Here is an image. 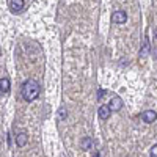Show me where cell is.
I'll list each match as a JSON object with an SVG mask.
<instances>
[{
    "instance_id": "obj_7",
    "label": "cell",
    "mask_w": 157,
    "mask_h": 157,
    "mask_svg": "<svg viewBox=\"0 0 157 157\" xmlns=\"http://www.w3.org/2000/svg\"><path fill=\"white\" fill-rule=\"evenodd\" d=\"M98 115H99L101 120H109L110 115H112V110H110L109 105H101L99 110H98Z\"/></svg>"
},
{
    "instance_id": "obj_2",
    "label": "cell",
    "mask_w": 157,
    "mask_h": 157,
    "mask_svg": "<svg viewBox=\"0 0 157 157\" xmlns=\"http://www.w3.org/2000/svg\"><path fill=\"white\" fill-rule=\"evenodd\" d=\"M112 22L113 24H126L127 22V13L123 10H116L112 14Z\"/></svg>"
},
{
    "instance_id": "obj_14",
    "label": "cell",
    "mask_w": 157,
    "mask_h": 157,
    "mask_svg": "<svg viewBox=\"0 0 157 157\" xmlns=\"http://www.w3.org/2000/svg\"><path fill=\"white\" fill-rule=\"evenodd\" d=\"M94 157H101V155H99V152H96V155H94Z\"/></svg>"
},
{
    "instance_id": "obj_10",
    "label": "cell",
    "mask_w": 157,
    "mask_h": 157,
    "mask_svg": "<svg viewBox=\"0 0 157 157\" xmlns=\"http://www.w3.org/2000/svg\"><path fill=\"white\" fill-rule=\"evenodd\" d=\"M91 145H93V140H91V138H83V140L80 141L82 149H90V148H91Z\"/></svg>"
},
{
    "instance_id": "obj_4",
    "label": "cell",
    "mask_w": 157,
    "mask_h": 157,
    "mask_svg": "<svg viewBox=\"0 0 157 157\" xmlns=\"http://www.w3.org/2000/svg\"><path fill=\"white\" fill-rule=\"evenodd\" d=\"M24 6H25V2L24 0H10V10H11V13H21L22 10H24Z\"/></svg>"
},
{
    "instance_id": "obj_11",
    "label": "cell",
    "mask_w": 157,
    "mask_h": 157,
    "mask_svg": "<svg viewBox=\"0 0 157 157\" xmlns=\"http://www.w3.org/2000/svg\"><path fill=\"white\" fill-rule=\"evenodd\" d=\"M149 154H151V157H157V145L151 146V149H149Z\"/></svg>"
},
{
    "instance_id": "obj_8",
    "label": "cell",
    "mask_w": 157,
    "mask_h": 157,
    "mask_svg": "<svg viewBox=\"0 0 157 157\" xmlns=\"http://www.w3.org/2000/svg\"><path fill=\"white\" fill-rule=\"evenodd\" d=\"M27 143H29V135L25 134V132H19V134L16 135V145H17L19 148H24Z\"/></svg>"
},
{
    "instance_id": "obj_6",
    "label": "cell",
    "mask_w": 157,
    "mask_h": 157,
    "mask_svg": "<svg viewBox=\"0 0 157 157\" xmlns=\"http://www.w3.org/2000/svg\"><path fill=\"white\" fill-rule=\"evenodd\" d=\"M10 90H11V82H10V78H8V77L0 78V93L8 94Z\"/></svg>"
},
{
    "instance_id": "obj_1",
    "label": "cell",
    "mask_w": 157,
    "mask_h": 157,
    "mask_svg": "<svg viewBox=\"0 0 157 157\" xmlns=\"http://www.w3.org/2000/svg\"><path fill=\"white\" fill-rule=\"evenodd\" d=\"M39 91H41V88H39V83L36 80H33V78H29V80H25L22 88H21V93H22V98L27 101V102H32L35 101L38 96H39Z\"/></svg>"
},
{
    "instance_id": "obj_13",
    "label": "cell",
    "mask_w": 157,
    "mask_h": 157,
    "mask_svg": "<svg viewBox=\"0 0 157 157\" xmlns=\"http://www.w3.org/2000/svg\"><path fill=\"white\" fill-rule=\"evenodd\" d=\"M66 116H68L66 110H64V109H60V121H61V120H64Z\"/></svg>"
},
{
    "instance_id": "obj_3",
    "label": "cell",
    "mask_w": 157,
    "mask_h": 157,
    "mask_svg": "<svg viewBox=\"0 0 157 157\" xmlns=\"http://www.w3.org/2000/svg\"><path fill=\"white\" fill-rule=\"evenodd\" d=\"M141 120H143V123L151 124V123H154L157 120V113L154 110H145L141 113Z\"/></svg>"
},
{
    "instance_id": "obj_9",
    "label": "cell",
    "mask_w": 157,
    "mask_h": 157,
    "mask_svg": "<svg viewBox=\"0 0 157 157\" xmlns=\"http://www.w3.org/2000/svg\"><path fill=\"white\" fill-rule=\"evenodd\" d=\"M148 54H149V41H148V38H145V44H143L140 50V57H146Z\"/></svg>"
},
{
    "instance_id": "obj_12",
    "label": "cell",
    "mask_w": 157,
    "mask_h": 157,
    "mask_svg": "<svg viewBox=\"0 0 157 157\" xmlns=\"http://www.w3.org/2000/svg\"><path fill=\"white\" fill-rule=\"evenodd\" d=\"M107 94V91L105 90H99L98 91V99H104V96Z\"/></svg>"
},
{
    "instance_id": "obj_5",
    "label": "cell",
    "mask_w": 157,
    "mask_h": 157,
    "mask_svg": "<svg viewBox=\"0 0 157 157\" xmlns=\"http://www.w3.org/2000/svg\"><path fill=\"white\" fill-rule=\"evenodd\" d=\"M109 107H110V110H112V112H118V110H121V109H123V99H121L120 96L112 98V101H110V104H109Z\"/></svg>"
}]
</instances>
